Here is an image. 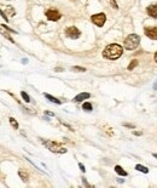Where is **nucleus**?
<instances>
[{
  "mask_svg": "<svg viewBox=\"0 0 157 188\" xmlns=\"http://www.w3.org/2000/svg\"><path fill=\"white\" fill-rule=\"evenodd\" d=\"M122 53H123V49H122L121 45L110 44L104 49L103 56L105 58H108V59H117V58H120L122 56Z\"/></svg>",
  "mask_w": 157,
  "mask_h": 188,
  "instance_id": "obj_1",
  "label": "nucleus"
},
{
  "mask_svg": "<svg viewBox=\"0 0 157 188\" xmlns=\"http://www.w3.org/2000/svg\"><path fill=\"white\" fill-rule=\"evenodd\" d=\"M140 38L136 34H129L125 40V48L127 50H134L139 46Z\"/></svg>",
  "mask_w": 157,
  "mask_h": 188,
  "instance_id": "obj_2",
  "label": "nucleus"
},
{
  "mask_svg": "<svg viewBox=\"0 0 157 188\" xmlns=\"http://www.w3.org/2000/svg\"><path fill=\"white\" fill-rule=\"evenodd\" d=\"M43 143L53 153H59V154L67 153V149L58 142H54V141H43Z\"/></svg>",
  "mask_w": 157,
  "mask_h": 188,
  "instance_id": "obj_3",
  "label": "nucleus"
},
{
  "mask_svg": "<svg viewBox=\"0 0 157 188\" xmlns=\"http://www.w3.org/2000/svg\"><path fill=\"white\" fill-rule=\"evenodd\" d=\"M91 21L97 27H103L105 21H106V17H105L104 13H97V15H93L91 17Z\"/></svg>",
  "mask_w": 157,
  "mask_h": 188,
  "instance_id": "obj_4",
  "label": "nucleus"
},
{
  "mask_svg": "<svg viewBox=\"0 0 157 188\" xmlns=\"http://www.w3.org/2000/svg\"><path fill=\"white\" fill-rule=\"evenodd\" d=\"M46 17L50 19V21H58V19L62 17V15L59 13V11L57 10H53V9H50V10H47L46 11Z\"/></svg>",
  "mask_w": 157,
  "mask_h": 188,
  "instance_id": "obj_5",
  "label": "nucleus"
},
{
  "mask_svg": "<svg viewBox=\"0 0 157 188\" xmlns=\"http://www.w3.org/2000/svg\"><path fill=\"white\" fill-rule=\"evenodd\" d=\"M65 34L69 37L70 39H77L80 35H81V33H80V30L76 28V27H69V28H67V30H65Z\"/></svg>",
  "mask_w": 157,
  "mask_h": 188,
  "instance_id": "obj_6",
  "label": "nucleus"
},
{
  "mask_svg": "<svg viewBox=\"0 0 157 188\" xmlns=\"http://www.w3.org/2000/svg\"><path fill=\"white\" fill-rule=\"evenodd\" d=\"M145 35L152 40H157V27H149L144 29Z\"/></svg>",
  "mask_w": 157,
  "mask_h": 188,
  "instance_id": "obj_7",
  "label": "nucleus"
},
{
  "mask_svg": "<svg viewBox=\"0 0 157 188\" xmlns=\"http://www.w3.org/2000/svg\"><path fill=\"white\" fill-rule=\"evenodd\" d=\"M146 12H147L149 16H151L154 18H157V3L149 5L146 8Z\"/></svg>",
  "mask_w": 157,
  "mask_h": 188,
  "instance_id": "obj_8",
  "label": "nucleus"
},
{
  "mask_svg": "<svg viewBox=\"0 0 157 188\" xmlns=\"http://www.w3.org/2000/svg\"><path fill=\"white\" fill-rule=\"evenodd\" d=\"M90 97H91V95L88 92H81V93H79L77 96H75L73 101H74V102H82V101L90 98Z\"/></svg>",
  "mask_w": 157,
  "mask_h": 188,
  "instance_id": "obj_9",
  "label": "nucleus"
},
{
  "mask_svg": "<svg viewBox=\"0 0 157 188\" xmlns=\"http://www.w3.org/2000/svg\"><path fill=\"white\" fill-rule=\"evenodd\" d=\"M44 96L49 100V101H51L52 103H56V104H60L62 102L58 100V98H56V97H53V96H51V95H49V93H44Z\"/></svg>",
  "mask_w": 157,
  "mask_h": 188,
  "instance_id": "obj_10",
  "label": "nucleus"
},
{
  "mask_svg": "<svg viewBox=\"0 0 157 188\" xmlns=\"http://www.w3.org/2000/svg\"><path fill=\"white\" fill-rule=\"evenodd\" d=\"M115 171L117 172L120 176H123V177H125V176H127V172H126L123 169H122V167H121L120 165H116V166H115Z\"/></svg>",
  "mask_w": 157,
  "mask_h": 188,
  "instance_id": "obj_11",
  "label": "nucleus"
},
{
  "mask_svg": "<svg viewBox=\"0 0 157 188\" xmlns=\"http://www.w3.org/2000/svg\"><path fill=\"white\" fill-rule=\"evenodd\" d=\"M18 176L21 177L22 181H24V182H25V181H28V173L24 172L23 170H19V171H18Z\"/></svg>",
  "mask_w": 157,
  "mask_h": 188,
  "instance_id": "obj_12",
  "label": "nucleus"
},
{
  "mask_svg": "<svg viewBox=\"0 0 157 188\" xmlns=\"http://www.w3.org/2000/svg\"><path fill=\"white\" fill-rule=\"evenodd\" d=\"M135 169L138 170V171H141V172H144V173H147V172H149V169H147V167L143 166V165H140V164L135 165Z\"/></svg>",
  "mask_w": 157,
  "mask_h": 188,
  "instance_id": "obj_13",
  "label": "nucleus"
},
{
  "mask_svg": "<svg viewBox=\"0 0 157 188\" xmlns=\"http://www.w3.org/2000/svg\"><path fill=\"white\" fill-rule=\"evenodd\" d=\"M136 66H138V61H136V59H133V61H132L131 63H129V66H128V70L134 69Z\"/></svg>",
  "mask_w": 157,
  "mask_h": 188,
  "instance_id": "obj_14",
  "label": "nucleus"
},
{
  "mask_svg": "<svg viewBox=\"0 0 157 188\" xmlns=\"http://www.w3.org/2000/svg\"><path fill=\"white\" fill-rule=\"evenodd\" d=\"M82 108H84V111H92V104L90 103V102H85L84 103V106H82Z\"/></svg>",
  "mask_w": 157,
  "mask_h": 188,
  "instance_id": "obj_15",
  "label": "nucleus"
},
{
  "mask_svg": "<svg viewBox=\"0 0 157 188\" xmlns=\"http://www.w3.org/2000/svg\"><path fill=\"white\" fill-rule=\"evenodd\" d=\"M9 122H10V124H11V126L13 127V129H17V127H18V123H17L13 118H10V119H9Z\"/></svg>",
  "mask_w": 157,
  "mask_h": 188,
  "instance_id": "obj_16",
  "label": "nucleus"
},
{
  "mask_svg": "<svg viewBox=\"0 0 157 188\" xmlns=\"http://www.w3.org/2000/svg\"><path fill=\"white\" fill-rule=\"evenodd\" d=\"M21 96H22V98L25 101V102H30V97L28 96V93H25L24 91H22L21 92Z\"/></svg>",
  "mask_w": 157,
  "mask_h": 188,
  "instance_id": "obj_17",
  "label": "nucleus"
},
{
  "mask_svg": "<svg viewBox=\"0 0 157 188\" xmlns=\"http://www.w3.org/2000/svg\"><path fill=\"white\" fill-rule=\"evenodd\" d=\"M6 11L9 12V15H10L11 17H13V16L16 15V12H15V10H13V9L11 8V6H8V8H6Z\"/></svg>",
  "mask_w": 157,
  "mask_h": 188,
  "instance_id": "obj_18",
  "label": "nucleus"
},
{
  "mask_svg": "<svg viewBox=\"0 0 157 188\" xmlns=\"http://www.w3.org/2000/svg\"><path fill=\"white\" fill-rule=\"evenodd\" d=\"M71 70H74V72H85L86 69L82 68V67H77V66H75V67H71Z\"/></svg>",
  "mask_w": 157,
  "mask_h": 188,
  "instance_id": "obj_19",
  "label": "nucleus"
},
{
  "mask_svg": "<svg viewBox=\"0 0 157 188\" xmlns=\"http://www.w3.org/2000/svg\"><path fill=\"white\" fill-rule=\"evenodd\" d=\"M110 4H111V6H112L114 9H119L117 4H116V0H110Z\"/></svg>",
  "mask_w": 157,
  "mask_h": 188,
  "instance_id": "obj_20",
  "label": "nucleus"
},
{
  "mask_svg": "<svg viewBox=\"0 0 157 188\" xmlns=\"http://www.w3.org/2000/svg\"><path fill=\"white\" fill-rule=\"evenodd\" d=\"M1 27H3V28H5L6 30H10L11 33H16V30H13V29H10V28H9V27H6L5 24H1Z\"/></svg>",
  "mask_w": 157,
  "mask_h": 188,
  "instance_id": "obj_21",
  "label": "nucleus"
},
{
  "mask_svg": "<svg viewBox=\"0 0 157 188\" xmlns=\"http://www.w3.org/2000/svg\"><path fill=\"white\" fill-rule=\"evenodd\" d=\"M79 167H80V170H81V171H84V172L86 171V169H85V166H84L82 164H81V163H79Z\"/></svg>",
  "mask_w": 157,
  "mask_h": 188,
  "instance_id": "obj_22",
  "label": "nucleus"
},
{
  "mask_svg": "<svg viewBox=\"0 0 157 188\" xmlns=\"http://www.w3.org/2000/svg\"><path fill=\"white\" fill-rule=\"evenodd\" d=\"M82 182H84V185H85V186H87V187H91V186H90V183H88L85 178H82Z\"/></svg>",
  "mask_w": 157,
  "mask_h": 188,
  "instance_id": "obj_23",
  "label": "nucleus"
},
{
  "mask_svg": "<svg viewBox=\"0 0 157 188\" xmlns=\"http://www.w3.org/2000/svg\"><path fill=\"white\" fill-rule=\"evenodd\" d=\"M125 126H127V127H131V129H134V125H131V124H125Z\"/></svg>",
  "mask_w": 157,
  "mask_h": 188,
  "instance_id": "obj_24",
  "label": "nucleus"
},
{
  "mask_svg": "<svg viewBox=\"0 0 157 188\" xmlns=\"http://www.w3.org/2000/svg\"><path fill=\"white\" fill-rule=\"evenodd\" d=\"M117 181H119V182H120V183H121V182H122V183H123V182H125V180H123V178H119Z\"/></svg>",
  "mask_w": 157,
  "mask_h": 188,
  "instance_id": "obj_25",
  "label": "nucleus"
},
{
  "mask_svg": "<svg viewBox=\"0 0 157 188\" xmlns=\"http://www.w3.org/2000/svg\"><path fill=\"white\" fill-rule=\"evenodd\" d=\"M134 135H136V136H139V135H141L140 132H138V131H134Z\"/></svg>",
  "mask_w": 157,
  "mask_h": 188,
  "instance_id": "obj_26",
  "label": "nucleus"
},
{
  "mask_svg": "<svg viewBox=\"0 0 157 188\" xmlns=\"http://www.w3.org/2000/svg\"><path fill=\"white\" fill-rule=\"evenodd\" d=\"M155 61H156V62H157V52H156V53H155Z\"/></svg>",
  "mask_w": 157,
  "mask_h": 188,
  "instance_id": "obj_27",
  "label": "nucleus"
},
{
  "mask_svg": "<svg viewBox=\"0 0 157 188\" xmlns=\"http://www.w3.org/2000/svg\"><path fill=\"white\" fill-rule=\"evenodd\" d=\"M154 157H155V158H157V154H154Z\"/></svg>",
  "mask_w": 157,
  "mask_h": 188,
  "instance_id": "obj_28",
  "label": "nucleus"
},
{
  "mask_svg": "<svg viewBox=\"0 0 157 188\" xmlns=\"http://www.w3.org/2000/svg\"><path fill=\"white\" fill-rule=\"evenodd\" d=\"M155 89H157V84H156V85H155Z\"/></svg>",
  "mask_w": 157,
  "mask_h": 188,
  "instance_id": "obj_29",
  "label": "nucleus"
}]
</instances>
